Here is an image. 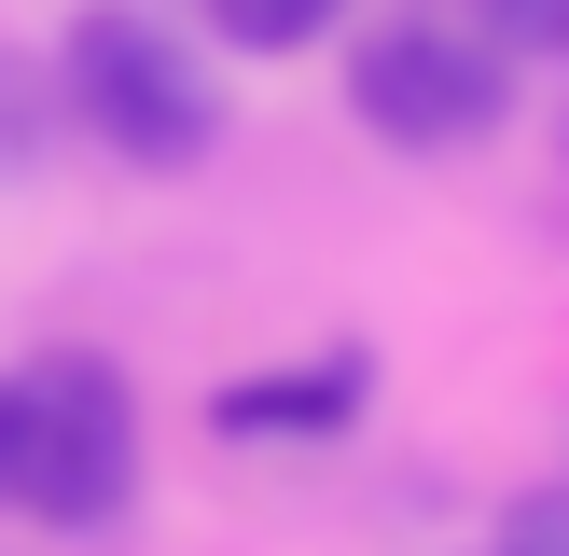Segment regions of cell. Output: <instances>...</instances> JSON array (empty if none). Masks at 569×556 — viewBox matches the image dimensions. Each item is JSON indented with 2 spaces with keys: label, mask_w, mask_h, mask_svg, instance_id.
I'll return each mask as SVG.
<instances>
[{
  "label": "cell",
  "mask_w": 569,
  "mask_h": 556,
  "mask_svg": "<svg viewBox=\"0 0 569 556\" xmlns=\"http://www.w3.org/2000/svg\"><path fill=\"white\" fill-rule=\"evenodd\" d=\"M333 28H348V0H209V42H237V56H306Z\"/></svg>",
  "instance_id": "obj_5"
},
{
  "label": "cell",
  "mask_w": 569,
  "mask_h": 556,
  "mask_svg": "<svg viewBox=\"0 0 569 556\" xmlns=\"http://www.w3.org/2000/svg\"><path fill=\"white\" fill-rule=\"evenodd\" d=\"M361 404H376V361H361V348H320V361H278V376H237L209 417L237 445H278V431H348Z\"/></svg>",
  "instance_id": "obj_4"
},
{
  "label": "cell",
  "mask_w": 569,
  "mask_h": 556,
  "mask_svg": "<svg viewBox=\"0 0 569 556\" xmlns=\"http://www.w3.org/2000/svg\"><path fill=\"white\" fill-rule=\"evenodd\" d=\"M348 111L389 139V153H472L515 111V56L472 14H389L348 42Z\"/></svg>",
  "instance_id": "obj_3"
},
{
  "label": "cell",
  "mask_w": 569,
  "mask_h": 556,
  "mask_svg": "<svg viewBox=\"0 0 569 556\" xmlns=\"http://www.w3.org/2000/svg\"><path fill=\"white\" fill-rule=\"evenodd\" d=\"M56 83H70L83 139L126 153V167H153V181H181V167L222 153V83H209V56H194L167 14H139V0H83L70 42H56Z\"/></svg>",
  "instance_id": "obj_2"
},
{
  "label": "cell",
  "mask_w": 569,
  "mask_h": 556,
  "mask_svg": "<svg viewBox=\"0 0 569 556\" xmlns=\"http://www.w3.org/2000/svg\"><path fill=\"white\" fill-rule=\"evenodd\" d=\"M500 56H569V0H459Z\"/></svg>",
  "instance_id": "obj_6"
},
{
  "label": "cell",
  "mask_w": 569,
  "mask_h": 556,
  "mask_svg": "<svg viewBox=\"0 0 569 556\" xmlns=\"http://www.w3.org/2000/svg\"><path fill=\"white\" fill-rule=\"evenodd\" d=\"M487 556H569V487H515L487 528Z\"/></svg>",
  "instance_id": "obj_7"
},
{
  "label": "cell",
  "mask_w": 569,
  "mask_h": 556,
  "mask_svg": "<svg viewBox=\"0 0 569 556\" xmlns=\"http://www.w3.org/2000/svg\"><path fill=\"white\" fill-rule=\"evenodd\" d=\"M139 500V389L98 348H42L0 376V515L111 528Z\"/></svg>",
  "instance_id": "obj_1"
}]
</instances>
